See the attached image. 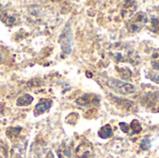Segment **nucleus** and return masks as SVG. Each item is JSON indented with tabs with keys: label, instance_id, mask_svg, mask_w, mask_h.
I'll return each instance as SVG.
<instances>
[{
	"label": "nucleus",
	"instance_id": "1",
	"mask_svg": "<svg viewBox=\"0 0 159 158\" xmlns=\"http://www.w3.org/2000/svg\"><path fill=\"white\" fill-rule=\"evenodd\" d=\"M147 15L143 11H140L135 13L130 19L127 20V28L130 33H138L140 32L146 24Z\"/></svg>",
	"mask_w": 159,
	"mask_h": 158
},
{
	"label": "nucleus",
	"instance_id": "2",
	"mask_svg": "<svg viewBox=\"0 0 159 158\" xmlns=\"http://www.w3.org/2000/svg\"><path fill=\"white\" fill-rule=\"evenodd\" d=\"M107 85L113 91L122 95H129L135 91V87L133 85L118 79L109 78L107 80Z\"/></svg>",
	"mask_w": 159,
	"mask_h": 158
},
{
	"label": "nucleus",
	"instance_id": "3",
	"mask_svg": "<svg viewBox=\"0 0 159 158\" xmlns=\"http://www.w3.org/2000/svg\"><path fill=\"white\" fill-rule=\"evenodd\" d=\"M0 20L7 26L12 27L19 22L20 18L16 11L11 10V9H6V10H2L0 12Z\"/></svg>",
	"mask_w": 159,
	"mask_h": 158
},
{
	"label": "nucleus",
	"instance_id": "4",
	"mask_svg": "<svg viewBox=\"0 0 159 158\" xmlns=\"http://www.w3.org/2000/svg\"><path fill=\"white\" fill-rule=\"evenodd\" d=\"M100 98L95 94H85L79 97L75 102L83 107H89V106H97L100 104Z\"/></svg>",
	"mask_w": 159,
	"mask_h": 158
},
{
	"label": "nucleus",
	"instance_id": "5",
	"mask_svg": "<svg viewBox=\"0 0 159 158\" xmlns=\"http://www.w3.org/2000/svg\"><path fill=\"white\" fill-rule=\"evenodd\" d=\"M93 153L92 145L88 142L81 143L75 150V156L77 158H92Z\"/></svg>",
	"mask_w": 159,
	"mask_h": 158
},
{
	"label": "nucleus",
	"instance_id": "6",
	"mask_svg": "<svg viewBox=\"0 0 159 158\" xmlns=\"http://www.w3.org/2000/svg\"><path fill=\"white\" fill-rule=\"evenodd\" d=\"M60 44L61 46V48L65 53H69L71 51L72 47V32L70 28H65L60 38Z\"/></svg>",
	"mask_w": 159,
	"mask_h": 158
},
{
	"label": "nucleus",
	"instance_id": "7",
	"mask_svg": "<svg viewBox=\"0 0 159 158\" xmlns=\"http://www.w3.org/2000/svg\"><path fill=\"white\" fill-rule=\"evenodd\" d=\"M137 7H138V3L136 1H125L123 3V7L121 10V14L123 18L127 20L130 19L135 14Z\"/></svg>",
	"mask_w": 159,
	"mask_h": 158
},
{
	"label": "nucleus",
	"instance_id": "8",
	"mask_svg": "<svg viewBox=\"0 0 159 158\" xmlns=\"http://www.w3.org/2000/svg\"><path fill=\"white\" fill-rule=\"evenodd\" d=\"M52 105V101L51 100H48V99H45V100H42L40 101L39 103H37L34 107V114L35 116L37 115H40L46 112H48L50 107Z\"/></svg>",
	"mask_w": 159,
	"mask_h": 158
},
{
	"label": "nucleus",
	"instance_id": "9",
	"mask_svg": "<svg viewBox=\"0 0 159 158\" xmlns=\"http://www.w3.org/2000/svg\"><path fill=\"white\" fill-rule=\"evenodd\" d=\"M145 25L151 32L155 34H159V16L150 15L149 17H147Z\"/></svg>",
	"mask_w": 159,
	"mask_h": 158
},
{
	"label": "nucleus",
	"instance_id": "10",
	"mask_svg": "<svg viewBox=\"0 0 159 158\" xmlns=\"http://www.w3.org/2000/svg\"><path fill=\"white\" fill-rule=\"evenodd\" d=\"M59 158H74V154L71 147L65 143H62L58 150Z\"/></svg>",
	"mask_w": 159,
	"mask_h": 158
},
{
	"label": "nucleus",
	"instance_id": "11",
	"mask_svg": "<svg viewBox=\"0 0 159 158\" xmlns=\"http://www.w3.org/2000/svg\"><path fill=\"white\" fill-rule=\"evenodd\" d=\"M159 101V92L156 93H149L144 97V100L143 102H145L146 106H155V104Z\"/></svg>",
	"mask_w": 159,
	"mask_h": 158
},
{
	"label": "nucleus",
	"instance_id": "12",
	"mask_svg": "<svg viewBox=\"0 0 159 158\" xmlns=\"http://www.w3.org/2000/svg\"><path fill=\"white\" fill-rule=\"evenodd\" d=\"M21 130H22V129L20 128V127H15V128L14 127H11V128H8L7 129L6 134H7V136L8 137V139L10 141H14V140H16V139L19 138Z\"/></svg>",
	"mask_w": 159,
	"mask_h": 158
},
{
	"label": "nucleus",
	"instance_id": "13",
	"mask_svg": "<svg viewBox=\"0 0 159 158\" xmlns=\"http://www.w3.org/2000/svg\"><path fill=\"white\" fill-rule=\"evenodd\" d=\"M98 135L102 139H108L113 136V129L110 125L103 126L98 132Z\"/></svg>",
	"mask_w": 159,
	"mask_h": 158
},
{
	"label": "nucleus",
	"instance_id": "14",
	"mask_svg": "<svg viewBox=\"0 0 159 158\" xmlns=\"http://www.w3.org/2000/svg\"><path fill=\"white\" fill-rule=\"evenodd\" d=\"M34 101V98L30 94H24L17 100L18 106H28Z\"/></svg>",
	"mask_w": 159,
	"mask_h": 158
},
{
	"label": "nucleus",
	"instance_id": "15",
	"mask_svg": "<svg viewBox=\"0 0 159 158\" xmlns=\"http://www.w3.org/2000/svg\"><path fill=\"white\" fill-rule=\"evenodd\" d=\"M151 64H152V67L155 70L159 71V48L158 49H156L155 52L153 53Z\"/></svg>",
	"mask_w": 159,
	"mask_h": 158
},
{
	"label": "nucleus",
	"instance_id": "16",
	"mask_svg": "<svg viewBox=\"0 0 159 158\" xmlns=\"http://www.w3.org/2000/svg\"><path fill=\"white\" fill-rule=\"evenodd\" d=\"M129 128H130L131 130H132V134H138V133H140V132L142 131V129H142V126H141V124H140V122H139L138 120H136V119H134V120L131 122Z\"/></svg>",
	"mask_w": 159,
	"mask_h": 158
},
{
	"label": "nucleus",
	"instance_id": "17",
	"mask_svg": "<svg viewBox=\"0 0 159 158\" xmlns=\"http://www.w3.org/2000/svg\"><path fill=\"white\" fill-rule=\"evenodd\" d=\"M150 147H151V142H150V140L144 139L142 142V143H141V149L143 150V151H147V150L150 149Z\"/></svg>",
	"mask_w": 159,
	"mask_h": 158
},
{
	"label": "nucleus",
	"instance_id": "18",
	"mask_svg": "<svg viewBox=\"0 0 159 158\" xmlns=\"http://www.w3.org/2000/svg\"><path fill=\"white\" fill-rule=\"evenodd\" d=\"M119 126H120V129H121V130L122 131H124L125 133H128L129 132V125H128L127 123H124V122H121L120 124H119Z\"/></svg>",
	"mask_w": 159,
	"mask_h": 158
},
{
	"label": "nucleus",
	"instance_id": "19",
	"mask_svg": "<svg viewBox=\"0 0 159 158\" xmlns=\"http://www.w3.org/2000/svg\"><path fill=\"white\" fill-rule=\"evenodd\" d=\"M7 152L4 145H0V158H7Z\"/></svg>",
	"mask_w": 159,
	"mask_h": 158
},
{
	"label": "nucleus",
	"instance_id": "20",
	"mask_svg": "<svg viewBox=\"0 0 159 158\" xmlns=\"http://www.w3.org/2000/svg\"><path fill=\"white\" fill-rule=\"evenodd\" d=\"M43 158H54L53 157V155L51 154V152H48V154L44 156Z\"/></svg>",
	"mask_w": 159,
	"mask_h": 158
},
{
	"label": "nucleus",
	"instance_id": "21",
	"mask_svg": "<svg viewBox=\"0 0 159 158\" xmlns=\"http://www.w3.org/2000/svg\"><path fill=\"white\" fill-rule=\"evenodd\" d=\"M2 60H3V55H2V53L0 52V62L2 61Z\"/></svg>",
	"mask_w": 159,
	"mask_h": 158
},
{
	"label": "nucleus",
	"instance_id": "22",
	"mask_svg": "<svg viewBox=\"0 0 159 158\" xmlns=\"http://www.w3.org/2000/svg\"><path fill=\"white\" fill-rule=\"evenodd\" d=\"M157 112H159V108H158V110H157Z\"/></svg>",
	"mask_w": 159,
	"mask_h": 158
}]
</instances>
